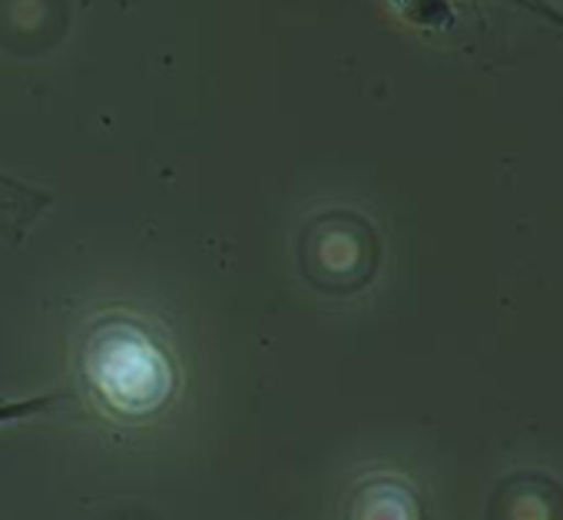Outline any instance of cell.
I'll return each mask as SVG.
<instances>
[{
	"mask_svg": "<svg viewBox=\"0 0 563 520\" xmlns=\"http://www.w3.org/2000/svg\"><path fill=\"white\" fill-rule=\"evenodd\" d=\"M64 395H37V398H18V401H0V424H14L24 418H34L47 408H54Z\"/></svg>",
	"mask_w": 563,
	"mask_h": 520,
	"instance_id": "6da1fadb",
	"label": "cell"
}]
</instances>
